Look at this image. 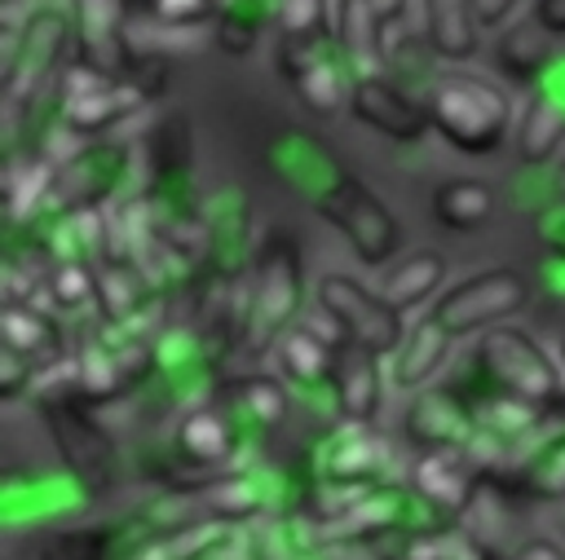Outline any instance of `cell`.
Returning <instances> with one entry per match:
<instances>
[{
	"label": "cell",
	"instance_id": "cell-20",
	"mask_svg": "<svg viewBox=\"0 0 565 560\" xmlns=\"http://www.w3.org/2000/svg\"><path fill=\"white\" fill-rule=\"evenodd\" d=\"M481 472L450 450H424L411 467V489L433 507V511H463Z\"/></svg>",
	"mask_w": 565,
	"mask_h": 560
},
{
	"label": "cell",
	"instance_id": "cell-37",
	"mask_svg": "<svg viewBox=\"0 0 565 560\" xmlns=\"http://www.w3.org/2000/svg\"><path fill=\"white\" fill-rule=\"evenodd\" d=\"M530 18H534V22H539L547 35L565 40V0H534Z\"/></svg>",
	"mask_w": 565,
	"mask_h": 560
},
{
	"label": "cell",
	"instance_id": "cell-36",
	"mask_svg": "<svg viewBox=\"0 0 565 560\" xmlns=\"http://www.w3.org/2000/svg\"><path fill=\"white\" fill-rule=\"evenodd\" d=\"M534 238H539L556 260H565V198H561L556 207H547V212L534 220Z\"/></svg>",
	"mask_w": 565,
	"mask_h": 560
},
{
	"label": "cell",
	"instance_id": "cell-3",
	"mask_svg": "<svg viewBox=\"0 0 565 560\" xmlns=\"http://www.w3.org/2000/svg\"><path fill=\"white\" fill-rule=\"evenodd\" d=\"M305 304V260L291 229H269L256 251L252 269L243 278V331L238 348L269 353L287 326H296Z\"/></svg>",
	"mask_w": 565,
	"mask_h": 560
},
{
	"label": "cell",
	"instance_id": "cell-14",
	"mask_svg": "<svg viewBox=\"0 0 565 560\" xmlns=\"http://www.w3.org/2000/svg\"><path fill=\"white\" fill-rule=\"evenodd\" d=\"M243 423L221 406V401H199L177 419L172 445L185 454V463L207 467V472H230L234 459L243 454Z\"/></svg>",
	"mask_w": 565,
	"mask_h": 560
},
{
	"label": "cell",
	"instance_id": "cell-26",
	"mask_svg": "<svg viewBox=\"0 0 565 560\" xmlns=\"http://www.w3.org/2000/svg\"><path fill=\"white\" fill-rule=\"evenodd\" d=\"M141 168H146V176L154 181L150 190H163V185H172V181H181L185 172H190V123H185V115H168V119H159L146 137H141Z\"/></svg>",
	"mask_w": 565,
	"mask_h": 560
},
{
	"label": "cell",
	"instance_id": "cell-33",
	"mask_svg": "<svg viewBox=\"0 0 565 560\" xmlns=\"http://www.w3.org/2000/svg\"><path fill=\"white\" fill-rule=\"evenodd\" d=\"M335 0H274L278 35H331Z\"/></svg>",
	"mask_w": 565,
	"mask_h": 560
},
{
	"label": "cell",
	"instance_id": "cell-34",
	"mask_svg": "<svg viewBox=\"0 0 565 560\" xmlns=\"http://www.w3.org/2000/svg\"><path fill=\"white\" fill-rule=\"evenodd\" d=\"M225 0H141V13L168 31H194L221 13Z\"/></svg>",
	"mask_w": 565,
	"mask_h": 560
},
{
	"label": "cell",
	"instance_id": "cell-29",
	"mask_svg": "<svg viewBox=\"0 0 565 560\" xmlns=\"http://www.w3.org/2000/svg\"><path fill=\"white\" fill-rule=\"evenodd\" d=\"M119 529L115 525H75V529H53L40 538L35 560H110Z\"/></svg>",
	"mask_w": 565,
	"mask_h": 560
},
{
	"label": "cell",
	"instance_id": "cell-11",
	"mask_svg": "<svg viewBox=\"0 0 565 560\" xmlns=\"http://www.w3.org/2000/svg\"><path fill=\"white\" fill-rule=\"evenodd\" d=\"M313 472L318 481L340 485H380L393 472V441L375 423L344 419L313 445Z\"/></svg>",
	"mask_w": 565,
	"mask_h": 560
},
{
	"label": "cell",
	"instance_id": "cell-28",
	"mask_svg": "<svg viewBox=\"0 0 565 560\" xmlns=\"http://www.w3.org/2000/svg\"><path fill=\"white\" fill-rule=\"evenodd\" d=\"M331 35L340 44V53L353 62V71H380L375 62H384L380 53V18L371 9V0H335V18H331Z\"/></svg>",
	"mask_w": 565,
	"mask_h": 560
},
{
	"label": "cell",
	"instance_id": "cell-12",
	"mask_svg": "<svg viewBox=\"0 0 565 560\" xmlns=\"http://www.w3.org/2000/svg\"><path fill=\"white\" fill-rule=\"evenodd\" d=\"M349 115L358 123H366L371 132L397 141V146H411V141H424L433 132V119H428V106L415 101L402 84H393L388 75L380 71H362L353 79V93H349Z\"/></svg>",
	"mask_w": 565,
	"mask_h": 560
},
{
	"label": "cell",
	"instance_id": "cell-23",
	"mask_svg": "<svg viewBox=\"0 0 565 560\" xmlns=\"http://www.w3.org/2000/svg\"><path fill=\"white\" fill-rule=\"evenodd\" d=\"M0 322H4V344L18 348V353H26L31 362L53 366V362H66V357H71L66 326H62V317H53L49 309H35V304H4Z\"/></svg>",
	"mask_w": 565,
	"mask_h": 560
},
{
	"label": "cell",
	"instance_id": "cell-39",
	"mask_svg": "<svg viewBox=\"0 0 565 560\" xmlns=\"http://www.w3.org/2000/svg\"><path fill=\"white\" fill-rule=\"evenodd\" d=\"M516 560H565V547L552 538H530V542H521Z\"/></svg>",
	"mask_w": 565,
	"mask_h": 560
},
{
	"label": "cell",
	"instance_id": "cell-41",
	"mask_svg": "<svg viewBox=\"0 0 565 560\" xmlns=\"http://www.w3.org/2000/svg\"><path fill=\"white\" fill-rule=\"evenodd\" d=\"M4 4H18V0H4Z\"/></svg>",
	"mask_w": 565,
	"mask_h": 560
},
{
	"label": "cell",
	"instance_id": "cell-15",
	"mask_svg": "<svg viewBox=\"0 0 565 560\" xmlns=\"http://www.w3.org/2000/svg\"><path fill=\"white\" fill-rule=\"evenodd\" d=\"M327 388L335 397L340 419L375 423V414L384 406V388H393L388 384V357H380V353H371L362 344H340Z\"/></svg>",
	"mask_w": 565,
	"mask_h": 560
},
{
	"label": "cell",
	"instance_id": "cell-13",
	"mask_svg": "<svg viewBox=\"0 0 565 560\" xmlns=\"http://www.w3.org/2000/svg\"><path fill=\"white\" fill-rule=\"evenodd\" d=\"M406 432L419 450H450V454H468V445L477 441L481 423L472 414L468 401H459V392L450 388H419L411 410H406Z\"/></svg>",
	"mask_w": 565,
	"mask_h": 560
},
{
	"label": "cell",
	"instance_id": "cell-31",
	"mask_svg": "<svg viewBox=\"0 0 565 560\" xmlns=\"http://www.w3.org/2000/svg\"><path fill=\"white\" fill-rule=\"evenodd\" d=\"M44 295L57 313H84L97 304V269H88V260H57L44 278Z\"/></svg>",
	"mask_w": 565,
	"mask_h": 560
},
{
	"label": "cell",
	"instance_id": "cell-17",
	"mask_svg": "<svg viewBox=\"0 0 565 560\" xmlns=\"http://www.w3.org/2000/svg\"><path fill=\"white\" fill-rule=\"evenodd\" d=\"M481 18L477 0H419V40L441 62H472L481 53Z\"/></svg>",
	"mask_w": 565,
	"mask_h": 560
},
{
	"label": "cell",
	"instance_id": "cell-27",
	"mask_svg": "<svg viewBox=\"0 0 565 560\" xmlns=\"http://www.w3.org/2000/svg\"><path fill=\"white\" fill-rule=\"evenodd\" d=\"M243 428H274L287 414V379H269V375H243L234 384H225V392L216 397Z\"/></svg>",
	"mask_w": 565,
	"mask_h": 560
},
{
	"label": "cell",
	"instance_id": "cell-6",
	"mask_svg": "<svg viewBox=\"0 0 565 560\" xmlns=\"http://www.w3.org/2000/svg\"><path fill=\"white\" fill-rule=\"evenodd\" d=\"M313 304L322 317H331L344 344H362L380 357H393L397 344L406 340V322H402L406 313L388 304L380 287H366L353 273H335V269L322 273L313 287Z\"/></svg>",
	"mask_w": 565,
	"mask_h": 560
},
{
	"label": "cell",
	"instance_id": "cell-2",
	"mask_svg": "<svg viewBox=\"0 0 565 560\" xmlns=\"http://www.w3.org/2000/svg\"><path fill=\"white\" fill-rule=\"evenodd\" d=\"M433 132L459 154H499L512 141L516 106L503 84L477 71H446L424 93Z\"/></svg>",
	"mask_w": 565,
	"mask_h": 560
},
{
	"label": "cell",
	"instance_id": "cell-9",
	"mask_svg": "<svg viewBox=\"0 0 565 560\" xmlns=\"http://www.w3.org/2000/svg\"><path fill=\"white\" fill-rule=\"evenodd\" d=\"M530 295H534L530 278H525L521 269H512V265H499V269H481V273H472V278L446 287V291L433 300L428 313H433L455 340H463V335H477V331H490V326L516 317V313L530 304Z\"/></svg>",
	"mask_w": 565,
	"mask_h": 560
},
{
	"label": "cell",
	"instance_id": "cell-10",
	"mask_svg": "<svg viewBox=\"0 0 565 560\" xmlns=\"http://www.w3.org/2000/svg\"><path fill=\"white\" fill-rule=\"evenodd\" d=\"M132 168V146L124 141H84L79 150L57 159V181H53V198L44 207L57 212H93V207H110L115 190L124 185Z\"/></svg>",
	"mask_w": 565,
	"mask_h": 560
},
{
	"label": "cell",
	"instance_id": "cell-7",
	"mask_svg": "<svg viewBox=\"0 0 565 560\" xmlns=\"http://www.w3.org/2000/svg\"><path fill=\"white\" fill-rule=\"evenodd\" d=\"M481 366L494 388L534 401V406H561L565 397V357L547 353L530 331L499 322L481 340Z\"/></svg>",
	"mask_w": 565,
	"mask_h": 560
},
{
	"label": "cell",
	"instance_id": "cell-30",
	"mask_svg": "<svg viewBox=\"0 0 565 560\" xmlns=\"http://www.w3.org/2000/svg\"><path fill=\"white\" fill-rule=\"evenodd\" d=\"M402 560H494V551L477 534H468L459 525V529H424V534H411L406 547H402Z\"/></svg>",
	"mask_w": 565,
	"mask_h": 560
},
{
	"label": "cell",
	"instance_id": "cell-8",
	"mask_svg": "<svg viewBox=\"0 0 565 560\" xmlns=\"http://www.w3.org/2000/svg\"><path fill=\"white\" fill-rule=\"evenodd\" d=\"M274 66L291 84L305 110L322 119L349 110V93L358 75H353V62L340 53L335 35H278Z\"/></svg>",
	"mask_w": 565,
	"mask_h": 560
},
{
	"label": "cell",
	"instance_id": "cell-24",
	"mask_svg": "<svg viewBox=\"0 0 565 560\" xmlns=\"http://www.w3.org/2000/svg\"><path fill=\"white\" fill-rule=\"evenodd\" d=\"M552 40L556 35H547L534 18L503 26L499 40H494V71L512 84H525V88L539 84L552 66Z\"/></svg>",
	"mask_w": 565,
	"mask_h": 560
},
{
	"label": "cell",
	"instance_id": "cell-5",
	"mask_svg": "<svg viewBox=\"0 0 565 560\" xmlns=\"http://www.w3.org/2000/svg\"><path fill=\"white\" fill-rule=\"evenodd\" d=\"M146 101L150 93L132 75L102 71L84 57H71L57 75V123L79 141L106 137L119 119L137 115Z\"/></svg>",
	"mask_w": 565,
	"mask_h": 560
},
{
	"label": "cell",
	"instance_id": "cell-19",
	"mask_svg": "<svg viewBox=\"0 0 565 560\" xmlns=\"http://www.w3.org/2000/svg\"><path fill=\"white\" fill-rule=\"evenodd\" d=\"M450 348H455V335L433 313H424L415 326H406V340L388 357V384L402 392L428 388L437 379V370L450 362Z\"/></svg>",
	"mask_w": 565,
	"mask_h": 560
},
{
	"label": "cell",
	"instance_id": "cell-32",
	"mask_svg": "<svg viewBox=\"0 0 565 560\" xmlns=\"http://www.w3.org/2000/svg\"><path fill=\"white\" fill-rule=\"evenodd\" d=\"M260 26H265V0H225L221 13H216L212 40H216L230 57H243V53L256 49Z\"/></svg>",
	"mask_w": 565,
	"mask_h": 560
},
{
	"label": "cell",
	"instance_id": "cell-16",
	"mask_svg": "<svg viewBox=\"0 0 565 560\" xmlns=\"http://www.w3.org/2000/svg\"><path fill=\"white\" fill-rule=\"evenodd\" d=\"M71 26H75V57L124 75L132 62L128 44V0H71Z\"/></svg>",
	"mask_w": 565,
	"mask_h": 560
},
{
	"label": "cell",
	"instance_id": "cell-25",
	"mask_svg": "<svg viewBox=\"0 0 565 560\" xmlns=\"http://www.w3.org/2000/svg\"><path fill=\"white\" fill-rule=\"evenodd\" d=\"M428 212L441 229H455V234H472L481 225H490L494 216V190L477 176H446L433 185L428 194Z\"/></svg>",
	"mask_w": 565,
	"mask_h": 560
},
{
	"label": "cell",
	"instance_id": "cell-35",
	"mask_svg": "<svg viewBox=\"0 0 565 560\" xmlns=\"http://www.w3.org/2000/svg\"><path fill=\"white\" fill-rule=\"evenodd\" d=\"M40 362H31L26 353H18V348H9L4 344V353H0V392L13 401V397H22L26 388L35 392V379H40Z\"/></svg>",
	"mask_w": 565,
	"mask_h": 560
},
{
	"label": "cell",
	"instance_id": "cell-18",
	"mask_svg": "<svg viewBox=\"0 0 565 560\" xmlns=\"http://www.w3.org/2000/svg\"><path fill=\"white\" fill-rule=\"evenodd\" d=\"M512 150L525 168H547L565 150V101L552 88H534L512 123Z\"/></svg>",
	"mask_w": 565,
	"mask_h": 560
},
{
	"label": "cell",
	"instance_id": "cell-22",
	"mask_svg": "<svg viewBox=\"0 0 565 560\" xmlns=\"http://www.w3.org/2000/svg\"><path fill=\"white\" fill-rule=\"evenodd\" d=\"M441 282H446V256H441V251H406V256H397V260L384 269L380 291H384V300L397 304L402 313H415V309L433 304V300L446 291Z\"/></svg>",
	"mask_w": 565,
	"mask_h": 560
},
{
	"label": "cell",
	"instance_id": "cell-38",
	"mask_svg": "<svg viewBox=\"0 0 565 560\" xmlns=\"http://www.w3.org/2000/svg\"><path fill=\"white\" fill-rule=\"evenodd\" d=\"M516 4L521 0H477V18H481V26H503L516 13Z\"/></svg>",
	"mask_w": 565,
	"mask_h": 560
},
{
	"label": "cell",
	"instance_id": "cell-1",
	"mask_svg": "<svg viewBox=\"0 0 565 560\" xmlns=\"http://www.w3.org/2000/svg\"><path fill=\"white\" fill-rule=\"evenodd\" d=\"M269 163L353 247V256L366 269H388L402 256V243H406L402 220L327 146H313L309 137H278V146L269 150Z\"/></svg>",
	"mask_w": 565,
	"mask_h": 560
},
{
	"label": "cell",
	"instance_id": "cell-4",
	"mask_svg": "<svg viewBox=\"0 0 565 560\" xmlns=\"http://www.w3.org/2000/svg\"><path fill=\"white\" fill-rule=\"evenodd\" d=\"M75 26L62 9H35L22 22L4 18V57H0V88H4V115L9 123L35 101L49 75H62L71 62Z\"/></svg>",
	"mask_w": 565,
	"mask_h": 560
},
{
	"label": "cell",
	"instance_id": "cell-21",
	"mask_svg": "<svg viewBox=\"0 0 565 560\" xmlns=\"http://www.w3.org/2000/svg\"><path fill=\"white\" fill-rule=\"evenodd\" d=\"M335 348H340L335 340L318 335L309 322H296L278 335V344L269 353H274L278 379H287V388H322V384H331Z\"/></svg>",
	"mask_w": 565,
	"mask_h": 560
},
{
	"label": "cell",
	"instance_id": "cell-40",
	"mask_svg": "<svg viewBox=\"0 0 565 560\" xmlns=\"http://www.w3.org/2000/svg\"><path fill=\"white\" fill-rule=\"evenodd\" d=\"M556 190H561V198H565V163L556 168Z\"/></svg>",
	"mask_w": 565,
	"mask_h": 560
}]
</instances>
